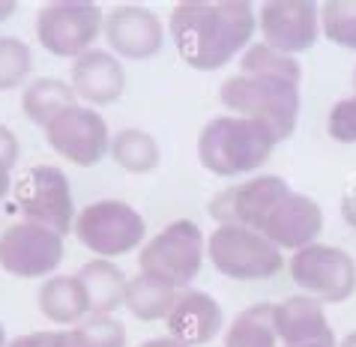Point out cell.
Returning <instances> with one entry per match:
<instances>
[{"mask_svg":"<svg viewBox=\"0 0 356 347\" xmlns=\"http://www.w3.org/2000/svg\"><path fill=\"white\" fill-rule=\"evenodd\" d=\"M275 144L279 138L264 123L236 114H222L204 123L201 135H197V159L210 174L236 177L266 162Z\"/></svg>","mask_w":356,"mask_h":347,"instance_id":"3","label":"cell"},{"mask_svg":"<svg viewBox=\"0 0 356 347\" xmlns=\"http://www.w3.org/2000/svg\"><path fill=\"white\" fill-rule=\"evenodd\" d=\"M353 87H356V69H353Z\"/></svg>","mask_w":356,"mask_h":347,"instance_id":"38","label":"cell"},{"mask_svg":"<svg viewBox=\"0 0 356 347\" xmlns=\"http://www.w3.org/2000/svg\"><path fill=\"white\" fill-rule=\"evenodd\" d=\"M75 279L81 282L87 293V305L90 314H111L117 305H123L126 300V275L117 264H111L108 257H96V261L84 264L75 273Z\"/></svg>","mask_w":356,"mask_h":347,"instance_id":"18","label":"cell"},{"mask_svg":"<svg viewBox=\"0 0 356 347\" xmlns=\"http://www.w3.org/2000/svg\"><path fill=\"white\" fill-rule=\"evenodd\" d=\"M275 332L284 344H309V341H335L332 326L326 321L323 302L314 296H288L284 302H275L273 312Z\"/></svg>","mask_w":356,"mask_h":347,"instance_id":"17","label":"cell"},{"mask_svg":"<svg viewBox=\"0 0 356 347\" xmlns=\"http://www.w3.org/2000/svg\"><path fill=\"white\" fill-rule=\"evenodd\" d=\"M288 270L291 279L305 291V296H314L318 302H344L356 291V261L335 245H305V249L293 252Z\"/></svg>","mask_w":356,"mask_h":347,"instance_id":"8","label":"cell"},{"mask_svg":"<svg viewBox=\"0 0 356 347\" xmlns=\"http://www.w3.org/2000/svg\"><path fill=\"white\" fill-rule=\"evenodd\" d=\"M341 216H344V222H348L350 227H356V186H350V189L344 192V197H341Z\"/></svg>","mask_w":356,"mask_h":347,"instance_id":"31","label":"cell"},{"mask_svg":"<svg viewBox=\"0 0 356 347\" xmlns=\"http://www.w3.org/2000/svg\"><path fill=\"white\" fill-rule=\"evenodd\" d=\"M0 162H3L9 171H13L15 162H18V138L9 132L3 123H0Z\"/></svg>","mask_w":356,"mask_h":347,"instance_id":"30","label":"cell"},{"mask_svg":"<svg viewBox=\"0 0 356 347\" xmlns=\"http://www.w3.org/2000/svg\"><path fill=\"white\" fill-rule=\"evenodd\" d=\"M204 261V234L192 219H177L165 225L153 240H147L138 257L141 273L153 275L159 282H168L171 287H186Z\"/></svg>","mask_w":356,"mask_h":347,"instance_id":"6","label":"cell"},{"mask_svg":"<svg viewBox=\"0 0 356 347\" xmlns=\"http://www.w3.org/2000/svg\"><path fill=\"white\" fill-rule=\"evenodd\" d=\"M39 312L54 323H81L90 314L87 293L75 275H54L39 287Z\"/></svg>","mask_w":356,"mask_h":347,"instance_id":"19","label":"cell"},{"mask_svg":"<svg viewBox=\"0 0 356 347\" xmlns=\"http://www.w3.org/2000/svg\"><path fill=\"white\" fill-rule=\"evenodd\" d=\"M254 24L258 15L245 0H183L174 6L168 31L186 63L210 72L249 45Z\"/></svg>","mask_w":356,"mask_h":347,"instance_id":"2","label":"cell"},{"mask_svg":"<svg viewBox=\"0 0 356 347\" xmlns=\"http://www.w3.org/2000/svg\"><path fill=\"white\" fill-rule=\"evenodd\" d=\"M9 186H13V180H9V168L0 162V197H3L9 192Z\"/></svg>","mask_w":356,"mask_h":347,"instance_id":"33","label":"cell"},{"mask_svg":"<svg viewBox=\"0 0 356 347\" xmlns=\"http://www.w3.org/2000/svg\"><path fill=\"white\" fill-rule=\"evenodd\" d=\"M102 31L108 45L120 57H129V60H147V57L159 54L165 45V27L159 15L141 3L114 6L105 18Z\"/></svg>","mask_w":356,"mask_h":347,"instance_id":"14","label":"cell"},{"mask_svg":"<svg viewBox=\"0 0 356 347\" xmlns=\"http://www.w3.org/2000/svg\"><path fill=\"white\" fill-rule=\"evenodd\" d=\"M275 302H254L234 317L225 332V347H275L279 332L273 321Z\"/></svg>","mask_w":356,"mask_h":347,"instance_id":"22","label":"cell"},{"mask_svg":"<svg viewBox=\"0 0 356 347\" xmlns=\"http://www.w3.org/2000/svg\"><path fill=\"white\" fill-rule=\"evenodd\" d=\"M45 138L63 159L81 168L102 162V156L111 153V135L105 120L84 105H72L60 117H54L45 126Z\"/></svg>","mask_w":356,"mask_h":347,"instance_id":"12","label":"cell"},{"mask_svg":"<svg viewBox=\"0 0 356 347\" xmlns=\"http://www.w3.org/2000/svg\"><path fill=\"white\" fill-rule=\"evenodd\" d=\"M126 72L123 63L111 51L90 48L72 63V90L75 96L87 99L93 105H111L123 96Z\"/></svg>","mask_w":356,"mask_h":347,"instance_id":"15","label":"cell"},{"mask_svg":"<svg viewBox=\"0 0 356 347\" xmlns=\"http://www.w3.org/2000/svg\"><path fill=\"white\" fill-rule=\"evenodd\" d=\"M177 296H180L177 287H171L168 282H159L147 273H138L126 282L123 305L138 317V321H162V317L171 314Z\"/></svg>","mask_w":356,"mask_h":347,"instance_id":"20","label":"cell"},{"mask_svg":"<svg viewBox=\"0 0 356 347\" xmlns=\"http://www.w3.org/2000/svg\"><path fill=\"white\" fill-rule=\"evenodd\" d=\"M264 42L282 54H300L318 42L321 6L312 0H266L261 6Z\"/></svg>","mask_w":356,"mask_h":347,"instance_id":"13","label":"cell"},{"mask_svg":"<svg viewBox=\"0 0 356 347\" xmlns=\"http://www.w3.org/2000/svg\"><path fill=\"white\" fill-rule=\"evenodd\" d=\"M15 201L27 216V222L45 225L57 234H69L75 225V204L66 174L57 165L31 168L15 186Z\"/></svg>","mask_w":356,"mask_h":347,"instance_id":"10","label":"cell"},{"mask_svg":"<svg viewBox=\"0 0 356 347\" xmlns=\"http://www.w3.org/2000/svg\"><path fill=\"white\" fill-rule=\"evenodd\" d=\"M111 156L114 162L132 174H147L159 165V144L144 129H120L111 138Z\"/></svg>","mask_w":356,"mask_h":347,"instance_id":"23","label":"cell"},{"mask_svg":"<svg viewBox=\"0 0 356 347\" xmlns=\"http://www.w3.org/2000/svg\"><path fill=\"white\" fill-rule=\"evenodd\" d=\"M15 13V0H0V22Z\"/></svg>","mask_w":356,"mask_h":347,"instance_id":"34","label":"cell"},{"mask_svg":"<svg viewBox=\"0 0 356 347\" xmlns=\"http://www.w3.org/2000/svg\"><path fill=\"white\" fill-rule=\"evenodd\" d=\"M102 13L93 0H51L36 15V36L45 51L57 57H81L90 51Z\"/></svg>","mask_w":356,"mask_h":347,"instance_id":"9","label":"cell"},{"mask_svg":"<svg viewBox=\"0 0 356 347\" xmlns=\"http://www.w3.org/2000/svg\"><path fill=\"white\" fill-rule=\"evenodd\" d=\"M210 216L219 225L252 227L273 245L293 252L312 245L323 231L321 204L275 174L252 177L243 186L219 192L210 201Z\"/></svg>","mask_w":356,"mask_h":347,"instance_id":"1","label":"cell"},{"mask_svg":"<svg viewBox=\"0 0 356 347\" xmlns=\"http://www.w3.org/2000/svg\"><path fill=\"white\" fill-rule=\"evenodd\" d=\"M339 347H356V332L344 335V339H341V344H339Z\"/></svg>","mask_w":356,"mask_h":347,"instance_id":"36","label":"cell"},{"mask_svg":"<svg viewBox=\"0 0 356 347\" xmlns=\"http://www.w3.org/2000/svg\"><path fill=\"white\" fill-rule=\"evenodd\" d=\"M219 99L236 117L264 123L270 132L284 141L291 138L300 114V84L279 75H243L236 72L219 87Z\"/></svg>","mask_w":356,"mask_h":347,"instance_id":"4","label":"cell"},{"mask_svg":"<svg viewBox=\"0 0 356 347\" xmlns=\"http://www.w3.org/2000/svg\"><path fill=\"white\" fill-rule=\"evenodd\" d=\"M323 33L335 45L356 51V0H326L321 3Z\"/></svg>","mask_w":356,"mask_h":347,"instance_id":"25","label":"cell"},{"mask_svg":"<svg viewBox=\"0 0 356 347\" xmlns=\"http://www.w3.org/2000/svg\"><path fill=\"white\" fill-rule=\"evenodd\" d=\"M75 234L99 257H117L141 245L147 225L141 213L126 201H96L75 216Z\"/></svg>","mask_w":356,"mask_h":347,"instance_id":"7","label":"cell"},{"mask_svg":"<svg viewBox=\"0 0 356 347\" xmlns=\"http://www.w3.org/2000/svg\"><path fill=\"white\" fill-rule=\"evenodd\" d=\"M168 321V332L177 341L197 347L213 341L222 330V305L204 291H183L177 296Z\"/></svg>","mask_w":356,"mask_h":347,"instance_id":"16","label":"cell"},{"mask_svg":"<svg viewBox=\"0 0 356 347\" xmlns=\"http://www.w3.org/2000/svg\"><path fill=\"white\" fill-rule=\"evenodd\" d=\"M138 347H189V344L177 341L174 335H165V339H150V341H144V344H138Z\"/></svg>","mask_w":356,"mask_h":347,"instance_id":"32","label":"cell"},{"mask_svg":"<svg viewBox=\"0 0 356 347\" xmlns=\"http://www.w3.org/2000/svg\"><path fill=\"white\" fill-rule=\"evenodd\" d=\"M291 347H339L335 341H309V344H291Z\"/></svg>","mask_w":356,"mask_h":347,"instance_id":"35","label":"cell"},{"mask_svg":"<svg viewBox=\"0 0 356 347\" xmlns=\"http://www.w3.org/2000/svg\"><path fill=\"white\" fill-rule=\"evenodd\" d=\"M33 54L22 39L0 36V90H13L31 75Z\"/></svg>","mask_w":356,"mask_h":347,"instance_id":"27","label":"cell"},{"mask_svg":"<svg viewBox=\"0 0 356 347\" xmlns=\"http://www.w3.org/2000/svg\"><path fill=\"white\" fill-rule=\"evenodd\" d=\"M0 347H6V332H3V326H0Z\"/></svg>","mask_w":356,"mask_h":347,"instance_id":"37","label":"cell"},{"mask_svg":"<svg viewBox=\"0 0 356 347\" xmlns=\"http://www.w3.org/2000/svg\"><path fill=\"white\" fill-rule=\"evenodd\" d=\"M207 255H210L216 270L236 282L270 279L284 266L279 245H273L266 236L243 225L216 227L207 240Z\"/></svg>","mask_w":356,"mask_h":347,"instance_id":"5","label":"cell"},{"mask_svg":"<svg viewBox=\"0 0 356 347\" xmlns=\"http://www.w3.org/2000/svg\"><path fill=\"white\" fill-rule=\"evenodd\" d=\"M72 335L78 347H126V326L114 314H87Z\"/></svg>","mask_w":356,"mask_h":347,"instance_id":"26","label":"cell"},{"mask_svg":"<svg viewBox=\"0 0 356 347\" xmlns=\"http://www.w3.org/2000/svg\"><path fill=\"white\" fill-rule=\"evenodd\" d=\"M72 105H78L75 90H72V84L60 81V78H36V81L27 84V90L22 96L24 114L42 129Z\"/></svg>","mask_w":356,"mask_h":347,"instance_id":"21","label":"cell"},{"mask_svg":"<svg viewBox=\"0 0 356 347\" xmlns=\"http://www.w3.org/2000/svg\"><path fill=\"white\" fill-rule=\"evenodd\" d=\"M326 129L339 144H356V93L344 96L332 105Z\"/></svg>","mask_w":356,"mask_h":347,"instance_id":"28","label":"cell"},{"mask_svg":"<svg viewBox=\"0 0 356 347\" xmlns=\"http://www.w3.org/2000/svg\"><path fill=\"white\" fill-rule=\"evenodd\" d=\"M240 72L243 75H279V78H288V81L300 84L302 66L296 63V57H291V54L275 51V48H270L266 42H254L245 48V54L240 57Z\"/></svg>","mask_w":356,"mask_h":347,"instance_id":"24","label":"cell"},{"mask_svg":"<svg viewBox=\"0 0 356 347\" xmlns=\"http://www.w3.org/2000/svg\"><path fill=\"white\" fill-rule=\"evenodd\" d=\"M63 261V236L36 222H15L0 234V266L22 279H39V275L57 270Z\"/></svg>","mask_w":356,"mask_h":347,"instance_id":"11","label":"cell"},{"mask_svg":"<svg viewBox=\"0 0 356 347\" xmlns=\"http://www.w3.org/2000/svg\"><path fill=\"white\" fill-rule=\"evenodd\" d=\"M6 347H78L72 330L66 332H27L18 335L15 341H9Z\"/></svg>","mask_w":356,"mask_h":347,"instance_id":"29","label":"cell"}]
</instances>
